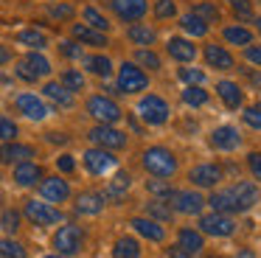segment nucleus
Listing matches in <instances>:
<instances>
[{"mask_svg":"<svg viewBox=\"0 0 261 258\" xmlns=\"http://www.w3.org/2000/svg\"><path fill=\"white\" fill-rule=\"evenodd\" d=\"M146 191L152 196H158V199H166V196H171V183L169 179H163V177H154V179H146Z\"/></svg>","mask_w":261,"mask_h":258,"instance_id":"obj_43","label":"nucleus"},{"mask_svg":"<svg viewBox=\"0 0 261 258\" xmlns=\"http://www.w3.org/2000/svg\"><path fill=\"white\" fill-rule=\"evenodd\" d=\"M225 179V171L216 163H197L194 168H188V183L194 188H216Z\"/></svg>","mask_w":261,"mask_h":258,"instance_id":"obj_10","label":"nucleus"},{"mask_svg":"<svg viewBox=\"0 0 261 258\" xmlns=\"http://www.w3.org/2000/svg\"><path fill=\"white\" fill-rule=\"evenodd\" d=\"M205 205L214 208V213H225V216H233V213H236V199H233V191L230 188L214 191V194L205 199Z\"/></svg>","mask_w":261,"mask_h":258,"instance_id":"obj_27","label":"nucleus"},{"mask_svg":"<svg viewBox=\"0 0 261 258\" xmlns=\"http://www.w3.org/2000/svg\"><path fill=\"white\" fill-rule=\"evenodd\" d=\"M135 65L149 67V70H160V56L152 48H138L135 50Z\"/></svg>","mask_w":261,"mask_h":258,"instance_id":"obj_42","label":"nucleus"},{"mask_svg":"<svg viewBox=\"0 0 261 258\" xmlns=\"http://www.w3.org/2000/svg\"><path fill=\"white\" fill-rule=\"evenodd\" d=\"M129 224H132V230H135L138 236H143V239L152 241V244H163V241H166L163 224L154 222V219H149V216H135Z\"/></svg>","mask_w":261,"mask_h":258,"instance_id":"obj_21","label":"nucleus"},{"mask_svg":"<svg viewBox=\"0 0 261 258\" xmlns=\"http://www.w3.org/2000/svg\"><path fill=\"white\" fill-rule=\"evenodd\" d=\"M17 42L25 45V48H31V50L48 48V37H45L42 31H37V28H25V31H20V34H17Z\"/></svg>","mask_w":261,"mask_h":258,"instance_id":"obj_34","label":"nucleus"},{"mask_svg":"<svg viewBox=\"0 0 261 258\" xmlns=\"http://www.w3.org/2000/svg\"><path fill=\"white\" fill-rule=\"evenodd\" d=\"M14 73H17V79H23V82H37V76H34V73H31V70H25V65H23V62H17V67H14Z\"/></svg>","mask_w":261,"mask_h":258,"instance_id":"obj_55","label":"nucleus"},{"mask_svg":"<svg viewBox=\"0 0 261 258\" xmlns=\"http://www.w3.org/2000/svg\"><path fill=\"white\" fill-rule=\"evenodd\" d=\"M242 118H244V123H247V126H253V129H261V104H253V107H247V110L242 112Z\"/></svg>","mask_w":261,"mask_h":258,"instance_id":"obj_48","label":"nucleus"},{"mask_svg":"<svg viewBox=\"0 0 261 258\" xmlns=\"http://www.w3.org/2000/svg\"><path fill=\"white\" fill-rule=\"evenodd\" d=\"M14 110L23 118H29V121H45V118L51 115V107L34 93H20L17 98H14Z\"/></svg>","mask_w":261,"mask_h":258,"instance_id":"obj_11","label":"nucleus"},{"mask_svg":"<svg viewBox=\"0 0 261 258\" xmlns=\"http://www.w3.org/2000/svg\"><path fill=\"white\" fill-rule=\"evenodd\" d=\"M70 34H73V39L76 42H82V45H90V48H107V34L104 31H96V28H90V25H82V22H76L73 28H70Z\"/></svg>","mask_w":261,"mask_h":258,"instance_id":"obj_24","label":"nucleus"},{"mask_svg":"<svg viewBox=\"0 0 261 258\" xmlns=\"http://www.w3.org/2000/svg\"><path fill=\"white\" fill-rule=\"evenodd\" d=\"M141 166H143V171L152 174V177L169 179L177 174V154L171 149H166V146H149L141 154Z\"/></svg>","mask_w":261,"mask_h":258,"instance_id":"obj_1","label":"nucleus"},{"mask_svg":"<svg viewBox=\"0 0 261 258\" xmlns=\"http://www.w3.org/2000/svg\"><path fill=\"white\" fill-rule=\"evenodd\" d=\"M191 14H197L199 20H205V22H219L222 11H219V6H216V3L205 0V3H197V6H194V11H191Z\"/></svg>","mask_w":261,"mask_h":258,"instance_id":"obj_41","label":"nucleus"},{"mask_svg":"<svg viewBox=\"0 0 261 258\" xmlns=\"http://www.w3.org/2000/svg\"><path fill=\"white\" fill-rule=\"evenodd\" d=\"M0 183H3V174H0Z\"/></svg>","mask_w":261,"mask_h":258,"instance_id":"obj_63","label":"nucleus"},{"mask_svg":"<svg viewBox=\"0 0 261 258\" xmlns=\"http://www.w3.org/2000/svg\"><path fill=\"white\" fill-rule=\"evenodd\" d=\"M233 258H255V252L250 250V247H239V250L233 252Z\"/></svg>","mask_w":261,"mask_h":258,"instance_id":"obj_57","label":"nucleus"},{"mask_svg":"<svg viewBox=\"0 0 261 258\" xmlns=\"http://www.w3.org/2000/svg\"><path fill=\"white\" fill-rule=\"evenodd\" d=\"M211 146H214L216 151H236L239 146H242V135H239L236 126L222 123V126H216L214 132H211Z\"/></svg>","mask_w":261,"mask_h":258,"instance_id":"obj_17","label":"nucleus"},{"mask_svg":"<svg viewBox=\"0 0 261 258\" xmlns=\"http://www.w3.org/2000/svg\"><path fill=\"white\" fill-rule=\"evenodd\" d=\"M20 224H23V213L14 211V208H6V211L0 213V230L6 236H14L20 230Z\"/></svg>","mask_w":261,"mask_h":258,"instance_id":"obj_37","label":"nucleus"},{"mask_svg":"<svg viewBox=\"0 0 261 258\" xmlns=\"http://www.w3.org/2000/svg\"><path fill=\"white\" fill-rule=\"evenodd\" d=\"M230 191H233V199H236V213L253 211V208L258 205V199H261L258 185L250 183V179H239L236 185H230Z\"/></svg>","mask_w":261,"mask_h":258,"instance_id":"obj_14","label":"nucleus"},{"mask_svg":"<svg viewBox=\"0 0 261 258\" xmlns=\"http://www.w3.org/2000/svg\"><path fill=\"white\" fill-rule=\"evenodd\" d=\"M255 25H258V31H261V17H258V20H255Z\"/></svg>","mask_w":261,"mask_h":258,"instance_id":"obj_62","label":"nucleus"},{"mask_svg":"<svg viewBox=\"0 0 261 258\" xmlns=\"http://www.w3.org/2000/svg\"><path fill=\"white\" fill-rule=\"evenodd\" d=\"M0 258H29V250L14 236H3L0 239Z\"/></svg>","mask_w":261,"mask_h":258,"instance_id":"obj_33","label":"nucleus"},{"mask_svg":"<svg viewBox=\"0 0 261 258\" xmlns=\"http://www.w3.org/2000/svg\"><path fill=\"white\" fill-rule=\"evenodd\" d=\"M85 110H87V115L90 118H96L98 123H115V121H121V107L115 104L110 95H90L87 98V104H85Z\"/></svg>","mask_w":261,"mask_h":258,"instance_id":"obj_7","label":"nucleus"},{"mask_svg":"<svg viewBox=\"0 0 261 258\" xmlns=\"http://www.w3.org/2000/svg\"><path fill=\"white\" fill-rule=\"evenodd\" d=\"M113 258H141V241L135 236H121L113 247Z\"/></svg>","mask_w":261,"mask_h":258,"instance_id":"obj_29","label":"nucleus"},{"mask_svg":"<svg viewBox=\"0 0 261 258\" xmlns=\"http://www.w3.org/2000/svg\"><path fill=\"white\" fill-rule=\"evenodd\" d=\"M205 62L208 67H216V70H233V56L230 50H225L222 45H205Z\"/></svg>","mask_w":261,"mask_h":258,"instance_id":"obj_28","label":"nucleus"},{"mask_svg":"<svg viewBox=\"0 0 261 258\" xmlns=\"http://www.w3.org/2000/svg\"><path fill=\"white\" fill-rule=\"evenodd\" d=\"M42 258H65V255H59V252H54V255H42Z\"/></svg>","mask_w":261,"mask_h":258,"instance_id":"obj_60","label":"nucleus"},{"mask_svg":"<svg viewBox=\"0 0 261 258\" xmlns=\"http://www.w3.org/2000/svg\"><path fill=\"white\" fill-rule=\"evenodd\" d=\"M42 177H45V171H42V166L37 160H23L12 168V179L20 188H37L42 183Z\"/></svg>","mask_w":261,"mask_h":258,"instance_id":"obj_15","label":"nucleus"},{"mask_svg":"<svg viewBox=\"0 0 261 258\" xmlns=\"http://www.w3.org/2000/svg\"><path fill=\"white\" fill-rule=\"evenodd\" d=\"M23 216L29 219L31 224H37V227H54V224L65 222V213L45 199H25L23 202Z\"/></svg>","mask_w":261,"mask_h":258,"instance_id":"obj_2","label":"nucleus"},{"mask_svg":"<svg viewBox=\"0 0 261 258\" xmlns=\"http://www.w3.org/2000/svg\"><path fill=\"white\" fill-rule=\"evenodd\" d=\"M6 62H12V50L0 42V65H6Z\"/></svg>","mask_w":261,"mask_h":258,"instance_id":"obj_58","label":"nucleus"},{"mask_svg":"<svg viewBox=\"0 0 261 258\" xmlns=\"http://www.w3.org/2000/svg\"><path fill=\"white\" fill-rule=\"evenodd\" d=\"M126 37H129L132 45H152L154 39H158V34H154V28H149V25H129Z\"/></svg>","mask_w":261,"mask_h":258,"instance_id":"obj_39","label":"nucleus"},{"mask_svg":"<svg viewBox=\"0 0 261 258\" xmlns=\"http://www.w3.org/2000/svg\"><path fill=\"white\" fill-rule=\"evenodd\" d=\"M37 157V149L29 143H20V140H3L0 143V166H17L23 160Z\"/></svg>","mask_w":261,"mask_h":258,"instance_id":"obj_16","label":"nucleus"},{"mask_svg":"<svg viewBox=\"0 0 261 258\" xmlns=\"http://www.w3.org/2000/svg\"><path fill=\"white\" fill-rule=\"evenodd\" d=\"M82 62H85L87 73H93V76H98V79H107L110 73H113V62H110L107 56H101V54L82 56Z\"/></svg>","mask_w":261,"mask_h":258,"instance_id":"obj_31","label":"nucleus"},{"mask_svg":"<svg viewBox=\"0 0 261 258\" xmlns=\"http://www.w3.org/2000/svg\"><path fill=\"white\" fill-rule=\"evenodd\" d=\"M110 6H113L115 17L124 22H138L146 17V0H110Z\"/></svg>","mask_w":261,"mask_h":258,"instance_id":"obj_19","label":"nucleus"},{"mask_svg":"<svg viewBox=\"0 0 261 258\" xmlns=\"http://www.w3.org/2000/svg\"><path fill=\"white\" fill-rule=\"evenodd\" d=\"M40 188V196L45 202H51V205H62V202L70 199V183L65 177H59V174H54V177H42V183L37 185Z\"/></svg>","mask_w":261,"mask_h":258,"instance_id":"obj_12","label":"nucleus"},{"mask_svg":"<svg viewBox=\"0 0 261 258\" xmlns=\"http://www.w3.org/2000/svg\"><path fill=\"white\" fill-rule=\"evenodd\" d=\"M129 185H132V177L126 171H118L113 179L107 183V188L101 191L104 194V199L107 202H113V205H121V202L126 199V191H129Z\"/></svg>","mask_w":261,"mask_h":258,"instance_id":"obj_22","label":"nucleus"},{"mask_svg":"<svg viewBox=\"0 0 261 258\" xmlns=\"http://www.w3.org/2000/svg\"><path fill=\"white\" fill-rule=\"evenodd\" d=\"M17 135H20L17 123H14L12 118L0 115V143H3V140H17Z\"/></svg>","mask_w":261,"mask_h":258,"instance_id":"obj_46","label":"nucleus"},{"mask_svg":"<svg viewBox=\"0 0 261 258\" xmlns=\"http://www.w3.org/2000/svg\"><path fill=\"white\" fill-rule=\"evenodd\" d=\"M247 168L255 179H261V151H250L247 154Z\"/></svg>","mask_w":261,"mask_h":258,"instance_id":"obj_53","label":"nucleus"},{"mask_svg":"<svg viewBox=\"0 0 261 258\" xmlns=\"http://www.w3.org/2000/svg\"><path fill=\"white\" fill-rule=\"evenodd\" d=\"M169 199H171V211L182 213V216H197L205 208L202 194H197V191H171Z\"/></svg>","mask_w":261,"mask_h":258,"instance_id":"obj_13","label":"nucleus"},{"mask_svg":"<svg viewBox=\"0 0 261 258\" xmlns=\"http://www.w3.org/2000/svg\"><path fill=\"white\" fill-rule=\"evenodd\" d=\"M230 9L236 11V17H242V20H250V17H253V6H250V0H230Z\"/></svg>","mask_w":261,"mask_h":258,"instance_id":"obj_50","label":"nucleus"},{"mask_svg":"<svg viewBox=\"0 0 261 258\" xmlns=\"http://www.w3.org/2000/svg\"><path fill=\"white\" fill-rule=\"evenodd\" d=\"M73 14H76V9H73L70 3H57V6H48V17H51V20L68 22V20H73Z\"/></svg>","mask_w":261,"mask_h":258,"instance_id":"obj_44","label":"nucleus"},{"mask_svg":"<svg viewBox=\"0 0 261 258\" xmlns=\"http://www.w3.org/2000/svg\"><path fill=\"white\" fill-rule=\"evenodd\" d=\"M180 79L188 84H202L205 82V73L202 70H194V67H180Z\"/></svg>","mask_w":261,"mask_h":258,"instance_id":"obj_51","label":"nucleus"},{"mask_svg":"<svg viewBox=\"0 0 261 258\" xmlns=\"http://www.w3.org/2000/svg\"><path fill=\"white\" fill-rule=\"evenodd\" d=\"M253 82H255V84H261V76H255V73H253Z\"/></svg>","mask_w":261,"mask_h":258,"instance_id":"obj_61","label":"nucleus"},{"mask_svg":"<svg viewBox=\"0 0 261 258\" xmlns=\"http://www.w3.org/2000/svg\"><path fill=\"white\" fill-rule=\"evenodd\" d=\"M104 205H107V199H104L101 191H82L73 202V211L79 216H98L104 211Z\"/></svg>","mask_w":261,"mask_h":258,"instance_id":"obj_18","label":"nucleus"},{"mask_svg":"<svg viewBox=\"0 0 261 258\" xmlns=\"http://www.w3.org/2000/svg\"><path fill=\"white\" fill-rule=\"evenodd\" d=\"M166 50H169V56L171 59H177V62H194L197 59V45L194 42H188V39H182V37H171L169 42H166Z\"/></svg>","mask_w":261,"mask_h":258,"instance_id":"obj_25","label":"nucleus"},{"mask_svg":"<svg viewBox=\"0 0 261 258\" xmlns=\"http://www.w3.org/2000/svg\"><path fill=\"white\" fill-rule=\"evenodd\" d=\"M48 140H54V143H65L68 138H65L62 132H48Z\"/></svg>","mask_w":261,"mask_h":258,"instance_id":"obj_59","label":"nucleus"},{"mask_svg":"<svg viewBox=\"0 0 261 258\" xmlns=\"http://www.w3.org/2000/svg\"><path fill=\"white\" fill-rule=\"evenodd\" d=\"M82 17H85V25L96 28V31H104V34L110 31V20L96 9V6H85V9H82Z\"/></svg>","mask_w":261,"mask_h":258,"instance_id":"obj_35","label":"nucleus"},{"mask_svg":"<svg viewBox=\"0 0 261 258\" xmlns=\"http://www.w3.org/2000/svg\"><path fill=\"white\" fill-rule=\"evenodd\" d=\"M82 163H85V171L90 174V177H104V174L118 168V157L110 149H98V146H90V149L82 154Z\"/></svg>","mask_w":261,"mask_h":258,"instance_id":"obj_4","label":"nucleus"},{"mask_svg":"<svg viewBox=\"0 0 261 258\" xmlns=\"http://www.w3.org/2000/svg\"><path fill=\"white\" fill-rule=\"evenodd\" d=\"M59 54L65 59H82V45L76 39H68V42H59Z\"/></svg>","mask_w":261,"mask_h":258,"instance_id":"obj_49","label":"nucleus"},{"mask_svg":"<svg viewBox=\"0 0 261 258\" xmlns=\"http://www.w3.org/2000/svg\"><path fill=\"white\" fill-rule=\"evenodd\" d=\"M216 95H219V98L225 101L227 110H239V107H242V101H244L242 87H239L236 82H227V79L216 82Z\"/></svg>","mask_w":261,"mask_h":258,"instance_id":"obj_26","label":"nucleus"},{"mask_svg":"<svg viewBox=\"0 0 261 258\" xmlns=\"http://www.w3.org/2000/svg\"><path fill=\"white\" fill-rule=\"evenodd\" d=\"M244 56H247V62H253V65L261 67V45H247V48H244Z\"/></svg>","mask_w":261,"mask_h":258,"instance_id":"obj_54","label":"nucleus"},{"mask_svg":"<svg viewBox=\"0 0 261 258\" xmlns=\"http://www.w3.org/2000/svg\"><path fill=\"white\" fill-rule=\"evenodd\" d=\"M166 255H169V258H188V255H186V252H182L177 244H174V247H166Z\"/></svg>","mask_w":261,"mask_h":258,"instance_id":"obj_56","label":"nucleus"},{"mask_svg":"<svg viewBox=\"0 0 261 258\" xmlns=\"http://www.w3.org/2000/svg\"><path fill=\"white\" fill-rule=\"evenodd\" d=\"M42 95H45L51 104L62 107V110H70V107H73V101H76L73 93H70L62 82H45V84H42Z\"/></svg>","mask_w":261,"mask_h":258,"instance_id":"obj_23","label":"nucleus"},{"mask_svg":"<svg viewBox=\"0 0 261 258\" xmlns=\"http://www.w3.org/2000/svg\"><path fill=\"white\" fill-rule=\"evenodd\" d=\"M59 82H62L65 87L70 90V93H79V90H85V76H82L79 70H65Z\"/></svg>","mask_w":261,"mask_h":258,"instance_id":"obj_45","label":"nucleus"},{"mask_svg":"<svg viewBox=\"0 0 261 258\" xmlns=\"http://www.w3.org/2000/svg\"><path fill=\"white\" fill-rule=\"evenodd\" d=\"M146 87H149V76L135 65V62H124V65L118 67V93L135 95Z\"/></svg>","mask_w":261,"mask_h":258,"instance_id":"obj_6","label":"nucleus"},{"mask_svg":"<svg viewBox=\"0 0 261 258\" xmlns=\"http://www.w3.org/2000/svg\"><path fill=\"white\" fill-rule=\"evenodd\" d=\"M0 202H3V196H0Z\"/></svg>","mask_w":261,"mask_h":258,"instance_id":"obj_64","label":"nucleus"},{"mask_svg":"<svg viewBox=\"0 0 261 258\" xmlns=\"http://www.w3.org/2000/svg\"><path fill=\"white\" fill-rule=\"evenodd\" d=\"M87 140L98 149H110V151H118L126 149V132L115 129L113 123H96V126L87 132Z\"/></svg>","mask_w":261,"mask_h":258,"instance_id":"obj_5","label":"nucleus"},{"mask_svg":"<svg viewBox=\"0 0 261 258\" xmlns=\"http://www.w3.org/2000/svg\"><path fill=\"white\" fill-rule=\"evenodd\" d=\"M169 112H171L169 104H166V98H160V95H143V98L138 101V115H141L149 126H163V123L169 121Z\"/></svg>","mask_w":261,"mask_h":258,"instance_id":"obj_8","label":"nucleus"},{"mask_svg":"<svg viewBox=\"0 0 261 258\" xmlns=\"http://www.w3.org/2000/svg\"><path fill=\"white\" fill-rule=\"evenodd\" d=\"M177 247H180L188 258H197V255H202V250H205V236L194 227H180L177 230Z\"/></svg>","mask_w":261,"mask_h":258,"instance_id":"obj_20","label":"nucleus"},{"mask_svg":"<svg viewBox=\"0 0 261 258\" xmlns=\"http://www.w3.org/2000/svg\"><path fill=\"white\" fill-rule=\"evenodd\" d=\"M180 25H182V31L191 34V37H205V34H208V22L199 20V17L191 14V11L180 17Z\"/></svg>","mask_w":261,"mask_h":258,"instance_id":"obj_38","label":"nucleus"},{"mask_svg":"<svg viewBox=\"0 0 261 258\" xmlns=\"http://www.w3.org/2000/svg\"><path fill=\"white\" fill-rule=\"evenodd\" d=\"M182 104L186 107H205L208 104V90H202L199 84H188L182 90Z\"/></svg>","mask_w":261,"mask_h":258,"instance_id":"obj_40","label":"nucleus"},{"mask_svg":"<svg viewBox=\"0 0 261 258\" xmlns=\"http://www.w3.org/2000/svg\"><path fill=\"white\" fill-rule=\"evenodd\" d=\"M174 14H177L174 0H158V3H154V17H158V20H169V17H174Z\"/></svg>","mask_w":261,"mask_h":258,"instance_id":"obj_47","label":"nucleus"},{"mask_svg":"<svg viewBox=\"0 0 261 258\" xmlns=\"http://www.w3.org/2000/svg\"><path fill=\"white\" fill-rule=\"evenodd\" d=\"M20 62H23L25 70H31L37 79H42V76H48V73H51V62H48L45 56L40 54V50H31V54H29V56H23Z\"/></svg>","mask_w":261,"mask_h":258,"instance_id":"obj_32","label":"nucleus"},{"mask_svg":"<svg viewBox=\"0 0 261 258\" xmlns=\"http://www.w3.org/2000/svg\"><path fill=\"white\" fill-rule=\"evenodd\" d=\"M199 233L214 236V239H227L236 233V222L225 213H205V216H199Z\"/></svg>","mask_w":261,"mask_h":258,"instance_id":"obj_9","label":"nucleus"},{"mask_svg":"<svg viewBox=\"0 0 261 258\" xmlns=\"http://www.w3.org/2000/svg\"><path fill=\"white\" fill-rule=\"evenodd\" d=\"M222 37H225V42L244 45V48L253 42V34H250V28H244V25H227L225 31H222Z\"/></svg>","mask_w":261,"mask_h":258,"instance_id":"obj_36","label":"nucleus"},{"mask_svg":"<svg viewBox=\"0 0 261 258\" xmlns=\"http://www.w3.org/2000/svg\"><path fill=\"white\" fill-rule=\"evenodd\" d=\"M57 168H59L62 174H73V171H76L73 154H59V157H57Z\"/></svg>","mask_w":261,"mask_h":258,"instance_id":"obj_52","label":"nucleus"},{"mask_svg":"<svg viewBox=\"0 0 261 258\" xmlns=\"http://www.w3.org/2000/svg\"><path fill=\"white\" fill-rule=\"evenodd\" d=\"M51 247L65 258L79 255V252L85 250V230H82L79 224H62V227L51 236Z\"/></svg>","mask_w":261,"mask_h":258,"instance_id":"obj_3","label":"nucleus"},{"mask_svg":"<svg viewBox=\"0 0 261 258\" xmlns=\"http://www.w3.org/2000/svg\"><path fill=\"white\" fill-rule=\"evenodd\" d=\"M143 213H146L149 219H154V222H171V216H174V211H171V205H166V199H149L146 205H143Z\"/></svg>","mask_w":261,"mask_h":258,"instance_id":"obj_30","label":"nucleus"}]
</instances>
